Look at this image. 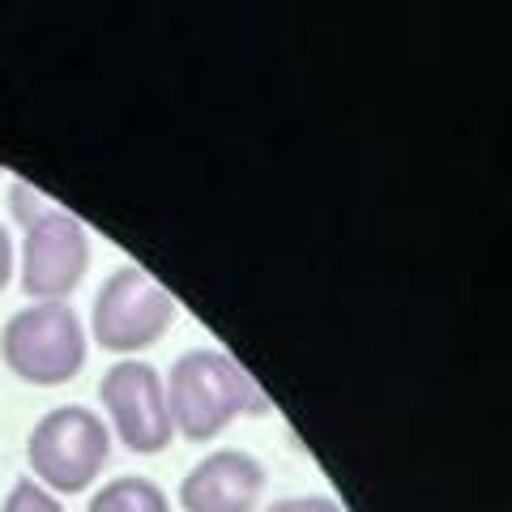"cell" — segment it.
<instances>
[{
  "mask_svg": "<svg viewBox=\"0 0 512 512\" xmlns=\"http://www.w3.org/2000/svg\"><path fill=\"white\" fill-rule=\"evenodd\" d=\"M163 389H167L171 427L192 444L222 436L239 414L269 410V397L256 389V380L231 355L210 346L188 350V355L175 359Z\"/></svg>",
  "mask_w": 512,
  "mask_h": 512,
  "instance_id": "cell-1",
  "label": "cell"
},
{
  "mask_svg": "<svg viewBox=\"0 0 512 512\" xmlns=\"http://www.w3.org/2000/svg\"><path fill=\"white\" fill-rule=\"evenodd\" d=\"M0 359L18 380L56 389L86 367V325L69 303H30L0 329Z\"/></svg>",
  "mask_w": 512,
  "mask_h": 512,
  "instance_id": "cell-2",
  "label": "cell"
},
{
  "mask_svg": "<svg viewBox=\"0 0 512 512\" xmlns=\"http://www.w3.org/2000/svg\"><path fill=\"white\" fill-rule=\"evenodd\" d=\"M111 457V431L86 406H56L35 423L26 440V461L35 483L52 495H77L103 474Z\"/></svg>",
  "mask_w": 512,
  "mask_h": 512,
  "instance_id": "cell-3",
  "label": "cell"
},
{
  "mask_svg": "<svg viewBox=\"0 0 512 512\" xmlns=\"http://www.w3.org/2000/svg\"><path fill=\"white\" fill-rule=\"evenodd\" d=\"M175 316H180V303L146 269L120 265L99 286V295H94L90 329H94V342L111 350V355H137V350H150L154 342H163V333L175 325Z\"/></svg>",
  "mask_w": 512,
  "mask_h": 512,
  "instance_id": "cell-4",
  "label": "cell"
},
{
  "mask_svg": "<svg viewBox=\"0 0 512 512\" xmlns=\"http://www.w3.org/2000/svg\"><path fill=\"white\" fill-rule=\"evenodd\" d=\"M22 291L35 303H64L90 269V235L73 214L43 205L22 222Z\"/></svg>",
  "mask_w": 512,
  "mask_h": 512,
  "instance_id": "cell-5",
  "label": "cell"
},
{
  "mask_svg": "<svg viewBox=\"0 0 512 512\" xmlns=\"http://www.w3.org/2000/svg\"><path fill=\"white\" fill-rule=\"evenodd\" d=\"M99 402L128 453L154 457L171 444L175 427L167 414L163 376H158L154 363H141V359L111 363L99 380Z\"/></svg>",
  "mask_w": 512,
  "mask_h": 512,
  "instance_id": "cell-6",
  "label": "cell"
},
{
  "mask_svg": "<svg viewBox=\"0 0 512 512\" xmlns=\"http://www.w3.org/2000/svg\"><path fill=\"white\" fill-rule=\"evenodd\" d=\"M265 491V466L244 448H214L180 483L184 512H256Z\"/></svg>",
  "mask_w": 512,
  "mask_h": 512,
  "instance_id": "cell-7",
  "label": "cell"
},
{
  "mask_svg": "<svg viewBox=\"0 0 512 512\" xmlns=\"http://www.w3.org/2000/svg\"><path fill=\"white\" fill-rule=\"evenodd\" d=\"M86 512H171V500H167L163 487L150 483V478L124 474V478H111V483H103L94 491Z\"/></svg>",
  "mask_w": 512,
  "mask_h": 512,
  "instance_id": "cell-8",
  "label": "cell"
},
{
  "mask_svg": "<svg viewBox=\"0 0 512 512\" xmlns=\"http://www.w3.org/2000/svg\"><path fill=\"white\" fill-rule=\"evenodd\" d=\"M0 512H64L60 500L47 487H39L35 478H18L13 491L5 495V508Z\"/></svg>",
  "mask_w": 512,
  "mask_h": 512,
  "instance_id": "cell-9",
  "label": "cell"
},
{
  "mask_svg": "<svg viewBox=\"0 0 512 512\" xmlns=\"http://www.w3.org/2000/svg\"><path fill=\"white\" fill-rule=\"evenodd\" d=\"M265 512H346V508L338 500H329V495H291V500L269 504Z\"/></svg>",
  "mask_w": 512,
  "mask_h": 512,
  "instance_id": "cell-10",
  "label": "cell"
},
{
  "mask_svg": "<svg viewBox=\"0 0 512 512\" xmlns=\"http://www.w3.org/2000/svg\"><path fill=\"white\" fill-rule=\"evenodd\" d=\"M9 278H13V239L5 227H0V291L9 286Z\"/></svg>",
  "mask_w": 512,
  "mask_h": 512,
  "instance_id": "cell-11",
  "label": "cell"
}]
</instances>
